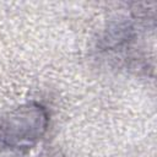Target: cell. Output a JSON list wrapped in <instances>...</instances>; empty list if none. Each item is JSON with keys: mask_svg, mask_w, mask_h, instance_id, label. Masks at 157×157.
Here are the masks:
<instances>
[{"mask_svg": "<svg viewBox=\"0 0 157 157\" xmlns=\"http://www.w3.org/2000/svg\"><path fill=\"white\" fill-rule=\"evenodd\" d=\"M49 125L48 109L38 102H28L0 115V147L26 152L45 135Z\"/></svg>", "mask_w": 157, "mask_h": 157, "instance_id": "6da1fadb", "label": "cell"}, {"mask_svg": "<svg viewBox=\"0 0 157 157\" xmlns=\"http://www.w3.org/2000/svg\"><path fill=\"white\" fill-rule=\"evenodd\" d=\"M23 152H16V151H9L7 155H5L4 157H22Z\"/></svg>", "mask_w": 157, "mask_h": 157, "instance_id": "7a4b0ae2", "label": "cell"}]
</instances>
